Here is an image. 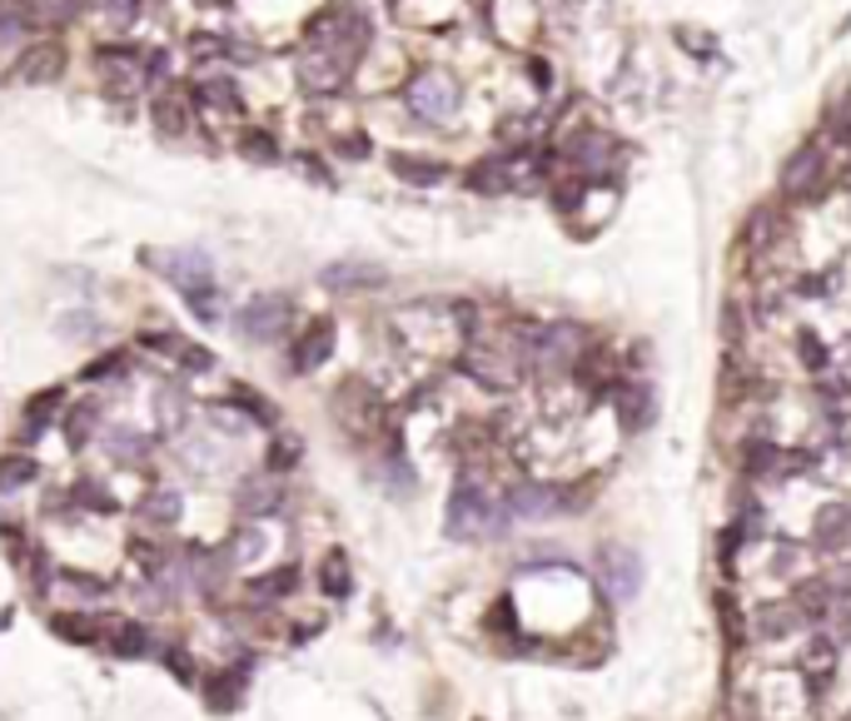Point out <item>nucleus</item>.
I'll use <instances>...</instances> for the list:
<instances>
[{
	"instance_id": "aec40b11",
	"label": "nucleus",
	"mask_w": 851,
	"mask_h": 721,
	"mask_svg": "<svg viewBox=\"0 0 851 721\" xmlns=\"http://www.w3.org/2000/svg\"><path fill=\"white\" fill-rule=\"evenodd\" d=\"M612 403H618V413H622V423H628V428H642V423H648V413H652V393L642 389V383L618 389V393H612Z\"/></svg>"
},
{
	"instance_id": "5701e85b",
	"label": "nucleus",
	"mask_w": 851,
	"mask_h": 721,
	"mask_svg": "<svg viewBox=\"0 0 851 721\" xmlns=\"http://www.w3.org/2000/svg\"><path fill=\"white\" fill-rule=\"evenodd\" d=\"M801 612H797V602H781V607H761L757 612V627H761V637H787L791 627H801Z\"/></svg>"
},
{
	"instance_id": "0eeeda50",
	"label": "nucleus",
	"mask_w": 851,
	"mask_h": 721,
	"mask_svg": "<svg viewBox=\"0 0 851 721\" xmlns=\"http://www.w3.org/2000/svg\"><path fill=\"white\" fill-rule=\"evenodd\" d=\"M821 150L817 145H807V150H797L787 160V170H781V190L791 194V200H811L817 194V184H821Z\"/></svg>"
},
{
	"instance_id": "c756f323",
	"label": "nucleus",
	"mask_w": 851,
	"mask_h": 721,
	"mask_svg": "<svg viewBox=\"0 0 851 721\" xmlns=\"http://www.w3.org/2000/svg\"><path fill=\"white\" fill-rule=\"evenodd\" d=\"M51 627L61 632L65 642H91V637H95V622H91V617H75V612H55Z\"/></svg>"
},
{
	"instance_id": "6ab92c4d",
	"label": "nucleus",
	"mask_w": 851,
	"mask_h": 721,
	"mask_svg": "<svg viewBox=\"0 0 851 721\" xmlns=\"http://www.w3.org/2000/svg\"><path fill=\"white\" fill-rule=\"evenodd\" d=\"M41 478V463L25 458V453H11V458H0V492H21Z\"/></svg>"
},
{
	"instance_id": "423d86ee",
	"label": "nucleus",
	"mask_w": 851,
	"mask_h": 721,
	"mask_svg": "<svg viewBox=\"0 0 851 721\" xmlns=\"http://www.w3.org/2000/svg\"><path fill=\"white\" fill-rule=\"evenodd\" d=\"M284 319H290V304H284L280 294H260V299H250L240 309V329L250 333V339H274V333L284 329Z\"/></svg>"
},
{
	"instance_id": "1a4fd4ad",
	"label": "nucleus",
	"mask_w": 851,
	"mask_h": 721,
	"mask_svg": "<svg viewBox=\"0 0 851 721\" xmlns=\"http://www.w3.org/2000/svg\"><path fill=\"white\" fill-rule=\"evenodd\" d=\"M339 418L349 423L354 433H374V428H384V403L374 399L369 389H359V383H349V389L339 393Z\"/></svg>"
},
{
	"instance_id": "58836bf2",
	"label": "nucleus",
	"mask_w": 851,
	"mask_h": 721,
	"mask_svg": "<svg viewBox=\"0 0 851 721\" xmlns=\"http://www.w3.org/2000/svg\"><path fill=\"white\" fill-rule=\"evenodd\" d=\"M234 403H244V409H250V418H260V423H270V418H274V413L264 409L260 399H254V389H234Z\"/></svg>"
},
{
	"instance_id": "7ed1b4c3",
	"label": "nucleus",
	"mask_w": 851,
	"mask_h": 721,
	"mask_svg": "<svg viewBox=\"0 0 851 721\" xmlns=\"http://www.w3.org/2000/svg\"><path fill=\"white\" fill-rule=\"evenodd\" d=\"M503 512L479 483H459L449 498V532L453 538H483V532H498Z\"/></svg>"
},
{
	"instance_id": "e433bc0d",
	"label": "nucleus",
	"mask_w": 851,
	"mask_h": 721,
	"mask_svg": "<svg viewBox=\"0 0 851 721\" xmlns=\"http://www.w3.org/2000/svg\"><path fill=\"white\" fill-rule=\"evenodd\" d=\"M95 11L105 15V21H135V11H140V0H95Z\"/></svg>"
},
{
	"instance_id": "c85d7f7f",
	"label": "nucleus",
	"mask_w": 851,
	"mask_h": 721,
	"mask_svg": "<svg viewBox=\"0 0 851 721\" xmlns=\"http://www.w3.org/2000/svg\"><path fill=\"white\" fill-rule=\"evenodd\" d=\"M55 409H61V393H41V399H31V409H25V438H35V423H41V428H45V423H51L55 418Z\"/></svg>"
},
{
	"instance_id": "39448f33",
	"label": "nucleus",
	"mask_w": 851,
	"mask_h": 721,
	"mask_svg": "<svg viewBox=\"0 0 851 721\" xmlns=\"http://www.w3.org/2000/svg\"><path fill=\"white\" fill-rule=\"evenodd\" d=\"M150 71H165V55H140V51H105L101 55V81L115 95H135L145 91Z\"/></svg>"
},
{
	"instance_id": "a211bd4d",
	"label": "nucleus",
	"mask_w": 851,
	"mask_h": 721,
	"mask_svg": "<svg viewBox=\"0 0 851 721\" xmlns=\"http://www.w3.org/2000/svg\"><path fill=\"white\" fill-rule=\"evenodd\" d=\"M324 284L329 289H369V284H384V269H374V264H334V269H324Z\"/></svg>"
},
{
	"instance_id": "4c0bfd02",
	"label": "nucleus",
	"mask_w": 851,
	"mask_h": 721,
	"mask_svg": "<svg viewBox=\"0 0 851 721\" xmlns=\"http://www.w3.org/2000/svg\"><path fill=\"white\" fill-rule=\"evenodd\" d=\"M797 349H801V363H807V369H827V343H821L817 333H801Z\"/></svg>"
},
{
	"instance_id": "6e6552de",
	"label": "nucleus",
	"mask_w": 851,
	"mask_h": 721,
	"mask_svg": "<svg viewBox=\"0 0 851 721\" xmlns=\"http://www.w3.org/2000/svg\"><path fill=\"white\" fill-rule=\"evenodd\" d=\"M234 502H240V512H250V518H270V512L284 508V488H280V478H270V473H254V478L240 483Z\"/></svg>"
},
{
	"instance_id": "f257e3e1",
	"label": "nucleus",
	"mask_w": 851,
	"mask_h": 721,
	"mask_svg": "<svg viewBox=\"0 0 851 721\" xmlns=\"http://www.w3.org/2000/svg\"><path fill=\"white\" fill-rule=\"evenodd\" d=\"M364 45H369V21L349 6H329L309 21L304 31V51H300V81L314 95H334L344 81L354 75Z\"/></svg>"
},
{
	"instance_id": "bb28decb",
	"label": "nucleus",
	"mask_w": 851,
	"mask_h": 721,
	"mask_svg": "<svg viewBox=\"0 0 851 721\" xmlns=\"http://www.w3.org/2000/svg\"><path fill=\"white\" fill-rule=\"evenodd\" d=\"M111 647L120 651V657H145V651H150V632H145L140 622H125V627H115Z\"/></svg>"
},
{
	"instance_id": "c9c22d12",
	"label": "nucleus",
	"mask_w": 851,
	"mask_h": 721,
	"mask_svg": "<svg viewBox=\"0 0 851 721\" xmlns=\"http://www.w3.org/2000/svg\"><path fill=\"white\" fill-rule=\"evenodd\" d=\"M61 587H71L75 597H105V582L85 577V572H61Z\"/></svg>"
},
{
	"instance_id": "37998d69",
	"label": "nucleus",
	"mask_w": 851,
	"mask_h": 721,
	"mask_svg": "<svg viewBox=\"0 0 851 721\" xmlns=\"http://www.w3.org/2000/svg\"><path fill=\"white\" fill-rule=\"evenodd\" d=\"M847 721H851V717H847Z\"/></svg>"
},
{
	"instance_id": "ddd939ff",
	"label": "nucleus",
	"mask_w": 851,
	"mask_h": 721,
	"mask_svg": "<svg viewBox=\"0 0 851 721\" xmlns=\"http://www.w3.org/2000/svg\"><path fill=\"white\" fill-rule=\"evenodd\" d=\"M563 502L558 488H538V483H523V488L508 492V508L518 512V518H553V508Z\"/></svg>"
},
{
	"instance_id": "2eb2a0df",
	"label": "nucleus",
	"mask_w": 851,
	"mask_h": 721,
	"mask_svg": "<svg viewBox=\"0 0 851 721\" xmlns=\"http://www.w3.org/2000/svg\"><path fill=\"white\" fill-rule=\"evenodd\" d=\"M831 667H837V642L817 637V642L807 647V657H801V671H807V687H811V691H827Z\"/></svg>"
},
{
	"instance_id": "4468645a",
	"label": "nucleus",
	"mask_w": 851,
	"mask_h": 721,
	"mask_svg": "<svg viewBox=\"0 0 851 721\" xmlns=\"http://www.w3.org/2000/svg\"><path fill=\"white\" fill-rule=\"evenodd\" d=\"M61 65H65V55H61V45H25V55H21V81H55L61 75Z\"/></svg>"
},
{
	"instance_id": "cd10ccee",
	"label": "nucleus",
	"mask_w": 851,
	"mask_h": 721,
	"mask_svg": "<svg viewBox=\"0 0 851 721\" xmlns=\"http://www.w3.org/2000/svg\"><path fill=\"white\" fill-rule=\"evenodd\" d=\"M15 55H25V35H21V21L11 15H0V75L11 71Z\"/></svg>"
},
{
	"instance_id": "4be33fe9",
	"label": "nucleus",
	"mask_w": 851,
	"mask_h": 721,
	"mask_svg": "<svg viewBox=\"0 0 851 721\" xmlns=\"http://www.w3.org/2000/svg\"><path fill=\"white\" fill-rule=\"evenodd\" d=\"M294 587H300V572H294V568H280V572H264V577H254V582H250V597L280 602V597H290Z\"/></svg>"
},
{
	"instance_id": "dca6fc26",
	"label": "nucleus",
	"mask_w": 851,
	"mask_h": 721,
	"mask_svg": "<svg viewBox=\"0 0 851 721\" xmlns=\"http://www.w3.org/2000/svg\"><path fill=\"white\" fill-rule=\"evenodd\" d=\"M155 125H160V135H170V140L190 135V100H185V95H160V100H155Z\"/></svg>"
},
{
	"instance_id": "b1692460",
	"label": "nucleus",
	"mask_w": 851,
	"mask_h": 721,
	"mask_svg": "<svg viewBox=\"0 0 851 721\" xmlns=\"http://www.w3.org/2000/svg\"><path fill=\"white\" fill-rule=\"evenodd\" d=\"M393 174L409 180V184H439L443 165L439 160H419V155H393Z\"/></svg>"
},
{
	"instance_id": "f3484780",
	"label": "nucleus",
	"mask_w": 851,
	"mask_h": 721,
	"mask_svg": "<svg viewBox=\"0 0 851 721\" xmlns=\"http://www.w3.org/2000/svg\"><path fill=\"white\" fill-rule=\"evenodd\" d=\"M240 691H244V671H240V667H224L220 677H210V681H204V701H210L214 711H234Z\"/></svg>"
},
{
	"instance_id": "9d476101",
	"label": "nucleus",
	"mask_w": 851,
	"mask_h": 721,
	"mask_svg": "<svg viewBox=\"0 0 851 721\" xmlns=\"http://www.w3.org/2000/svg\"><path fill=\"white\" fill-rule=\"evenodd\" d=\"M334 353V324L329 319H319V324H309V333H304L300 343H294V373H309V369H319L324 359Z\"/></svg>"
},
{
	"instance_id": "f704fd0d",
	"label": "nucleus",
	"mask_w": 851,
	"mask_h": 721,
	"mask_svg": "<svg viewBox=\"0 0 851 721\" xmlns=\"http://www.w3.org/2000/svg\"><path fill=\"white\" fill-rule=\"evenodd\" d=\"M91 428H95V409L85 403V409L71 413V423H65V433H71V448H85V443H91Z\"/></svg>"
},
{
	"instance_id": "20e7f679",
	"label": "nucleus",
	"mask_w": 851,
	"mask_h": 721,
	"mask_svg": "<svg viewBox=\"0 0 851 721\" xmlns=\"http://www.w3.org/2000/svg\"><path fill=\"white\" fill-rule=\"evenodd\" d=\"M403 100H409V110L419 115V120L443 125V120H453V110H459V85H453L443 71H423V75H413Z\"/></svg>"
},
{
	"instance_id": "ea45409f",
	"label": "nucleus",
	"mask_w": 851,
	"mask_h": 721,
	"mask_svg": "<svg viewBox=\"0 0 851 721\" xmlns=\"http://www.w3.org/2000/svg\"><path fill=\"white\" fill-rule=\"evenodd\" d=\"M165 661H170V667H175V671H180V677H185V681H195V667H190V651H185V647H165Z\"/></svg>"
},
{
	"instance_id": "79ce46f5",
	"label": "nucleus",
	"mask_w": 851,
	"mask_h": 721,
	"mask_svg": "<svg viewBox=\"0 0 851 721\" xmlns=\"http://www.w3.org/2000/svg\"><path fill=\"white\" fill-rule=\"evenodd\" d=\"M847 622H851V612H847Z\"/></svg>"
},
{
	"instance_id": "9b49d317",
	"label": "nucleus",
	"mask_w": 851,
	"mask_h": 721,
	"mask_svg": "<svg viewBox=\"0 0 851 721\" xmlns=\"http://www.w3.org/2000/svg\"><path fill=\"white\" fill-rule=\"evenodd\" d=\"M602 577H608L612 597H632V592L642 587V562L632 558V552H602Z\"/></svg>"
},
{
	"instance_id": "f8f14e48",
	"label": "nucleus",
	"mask_w": 851,
	"mask_h": 721,
	"mask_svg": "<svg viewBox=\"0 0 851 721\" xmlns=\"http://www.w3.org/2000/svg\"><path fill=\"white\" fill-rule=\"evenodd\" d=\"M314 577H319V592L324 597H349L354 592V568H349V552H339V548H329L319 558V572H314Z\"/></svg>"
},
{
	"instance_id": "7c9ffc66",
	"label": "nucleus",
	"mask_w": 851,
	"mask_h": 721,
	"mask_svg": "<svg viewBox=\"0 0 851 721\" xmlns=\"http://www.w3.org/2000/svg\"><path fill=\"white\" fill-rule=\"evenodd\" d=\"M155 418H160L165 433H175L185 423V399L175 389H165V399H155Z\"/></svg>"
},
{
	"instance_id": "a878e982",
	"label": "nucleus",
	"mask_w": 851,
	"mask_h": 721,
	"mask_svg": "<svg viewBox=\"0 0 851 721\" xmlns=\"http://www.w3.org/2000/svg\"><path fill=\"white\" fill-rule=\"evenodd\" d=\"M200 100L214 105V110H224V115H240V110H244L240 91H234L230 81H204V85H200Z\"/></svg>"
},
{
	"instance_id": "393cba45",
	"label": "nucleus",
	"mask_w": 851,
	"mask_h": 721,
	"mask_svg": "<svg viewBox=\"0 0 851 721\" xmlns=\"http://www.w3.org/2000/svg\"><path fill=\"white\" fill-rule=\"evenodd\" d=\"M145 522H160V528H170V522H180V512H185V498L175 488H165V492H150L145 498Z\"/></svg>"
},
{
	"instance_id": "412c9836",
	"label": "nucleus",
	"mask_w": 851,
	"mask_h": 721,
	"mask_svg": "<svg viewBox=\"0 0 851 721\" xmlns=\"http://www.w3.org/2000/svg\"><path fill=\"white\" fill-rule=\"evenodd\" d=\"M847 532H851V512L847 508H827L817 518V548L821 552H837L841 542H847Z\"/></svg>"
},
{
	"instance_id": "473e14b6",
	"label": "nucleus",
	"mask_w": 851,
	"mask_h": 721,
	"mask_svg": "<svg viewBox=\"0 0 851 721\" xmlns=\"http://www.w3.org/2000/svg\"><path fill=\"white\" fill-rule=\"evenodd\" d=\"M300 438H290V433H284V438H274V448H270V468L274 473H284V468H294V463H300Z\"/></svg>"
},
{
	"instance_id": "2f4dec72",
	"label": "nucleus",
	"mask_w": 851,
	"mask_h": 721,
	"mask_svg": "<svg viewBox=\"0 0 851 721\" xmlns=\"http://www.w3.org/2000/svg\"><path fill=\"white\" fill-rule=\"evenodd\" d=\"M111 453H115V458L140 463L145 458V438L135 428H111Z\"/></svg>"
},
{
	"instance_id": "a19ab883",
	"label": "nucleus",
	"mask_w": 851,
	"mask_h": 721,
	"mask_svg": "<svg viewBox=\"0 0 851 721\" xmlns=\"http://www.w3.org/2000/svg\"><path fill=\"white\" fill-rule=\"evenodd\" d=\"M111 373H125V359H101L95 369H85V379H111Z\"/></svg>"
},
{
	"instance_id": "72a5a7b5",
	"label": "nucleus",
	"mask_w": 851,
	"mask_h": 721,
	"mask_svg": "<svg viewBox=\"0 0 851 721\" xmlns=\"http://www.w3.org/2000/svg\"><path fill=\"white\" fill-rule=\"evenodd\" d=\"M240 150L254 155V160H274V155H280V145H274L264 130H244V135H240Z\"/></svg>"
},
{
	"instance_id": "f03ea898",
	"label": "nucleus",
	"mask_w": 851,
	"mask_h": 721,
	"mask_svg": "<svg viewBox=\"0 0 851 721\" xmlns=\"http://www.w3.org/2000/svg\"><path fill=\"white\" fill-rule=\"evenodd\" d=\"M150 264L165 274L170 284H180L190 294V304L200 309V319H220V299H214V274L210 259L200 250H155Z\"/></svg>"
}]
</instances>
